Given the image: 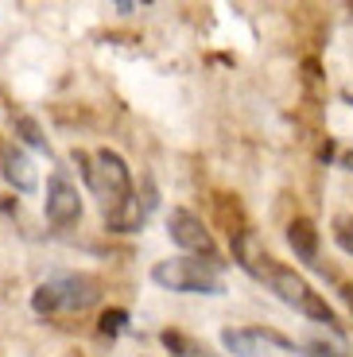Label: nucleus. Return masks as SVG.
<instances>
[{"label":"nucleus","instance_id":"2","mask_svg":"<svg viewBox=\"0 0 353 357\" xmlns=\"http://www.w3.org/2000/svg\"><path fill=\"white\" fill-rule=\"evenodd\" d=\"M260 284H268V291L280 299V303H287V307H295L299 314H307L310 322H322L326 331H334L338 338H342V322H338V314H334V307L322 299V295L310 287V280L303 276V272H295V268H287V264H280L276 260L272 268L264 272V280Z\"/></svg>","mask_w":353,"mask_h":357},{"label":"nucleus","instance_id":"10","mask_svg":"<svg viewBox=\"0 0 353 357\" xmlns=\"http://www.w3.org/2000/svg\"><path fill=\"white\" fill-rule=\"evenodd\" d=\"M283 237H287V249L295 252V260H303V264H318V245H322V233H318V225L310 222V218H292L287 222V229H283Z\"/></svg>","mask_w":353,"mask_h":357},{"label":"nucleus","instance_id":"7","mask_svg":"<svg viewBox=\"0 0 353 357\" xmlns=\"http://www.w3.org/2000/svg\"><path fill=\"white\" fill-rule=\"evenodd\" d=\"M43 214L54 229H70V225L82 222V190L74 187V178L66 171H51L47 175Z\"/></svg>","mask_w":353,"mask_h":357},{"label":"nucleus","instance_id":"1","mask_svg":"<svg viewBox=\"0 0 353 357\" xmlns=\"http://www.w3.org/2000/svg\"><path fill=\"white\" fill-rule=\"evenodd\" d=\"M225 268H230V260H198L179 252L151 268V284L179 295H225V284H221Z\"/></svg>","mask_w":353,"mask_h":357},{"label":"nucleus","instance_id":"15","mask_svg":"<svg viewBox=\"0 0 353 357\" xmlns=\"http://www.w3.org/2000/svg\"><path fill=\"white\" fill-rule=\"evenodd\" d=\"M330 229H334V241H338V249H342L345 257H353V214H334V222H330Z\"/></svg>","mask_w":353,"mask_h":357},{"label":"nucleus","instance_id":"17","mask_svg":"<svg viewBox=\"0 0 353 357\" xmlns=\"http://www.w3.org/2000/svg\"><path fill=\"white\" fill-rule=\"evenodd\" d=\"M342 167L353 175V148H350V152H342Z\"/></svg>","mask_w":353,"mask_h":357},{"label":"nucleus","instance_id":"3","mask_svg":"<svg viewBox=\"0 0 353 357\" xmlns=\"http://www.w3.org/2000/svg\"><path fill=\"white\" fill-rule=\"evenodd\" d=\"M89 183L86 187L98 195L101 210H117V206H124L128 198L136 195L133 187V171H128V163H124L121 152H113V148H98V152L89 155Z\"/></svg>","mask_w":353,"mask_h":357},{"label":"nucleus","instance_id":"6","mask_svg":"<svg viewBox=\"0 0 353 357\" xmlns=\"http://www.w3.org/2000/svg\"><path fill=\"white\" fill-rule=\"evenodd\" d=\"M221 346L233 357H268L272 349H283V354L295 349L299 354V346L287 334L272 331V326H225L221 331Z\"/></svg>","mask_w":353,"mask_h":357},{"label":"nucleus","instance_id":"18","mask_svg":"<svg viewBox=\"0 0 353 357\" xmlns=\"http://www.w3.org/2000/svg\"><path fill=\"white\" fill-rule=\"evenodd\" d=\"M0 155H4V140H0Z\"/></svg>","mask_w":353,"mask_h":357},{"label":"nucleus","instance_id":"5","mask_svg":"<svg viewBox=\"0 0 353 357\" xmlns=\"http://www.w3.org/2000/svg\"><path fill=\"white\" fill-rule=\"evenodd\" d=\"M47 291L54 299V314L59 311H89L101 303V280L93 272H62V276L43 280Z\"/></svg>","mask_w":353,"mask_h":357},{"label":"nucleus","instance_id":"8","mask_svg":"<svg viewBox=\"0 0 353 357\" xmlns=\"http://www.w3.org/2000/svg\"><path fill=\"white\" fill-rule=\"evenodd\" d=\"M230 245H233V264H237L241 272H248L253 280H264V272L276 264V257L268 252L264 237H260L253 225H245L241 233H233Z\"/></svg>","mask_w":353,"mask_h":357},{"label":"nucleus","instance_id":"12","mask_svg":"<svg viewBox=\"0 0 353 357\" xmlns=\"http://www.w3.org/2000/svg\"><path fill=\"white\" fill-rule=\"evenodd\" d=\"M12 132H16L20 144H27V148H36V152H51V144H47L43 128H39L36 116H12Z\"/></svg>","mask_w":353,"mask_h":357},{"label":"nucleus","instance_id":"4","mask_svg":"<svg viewBox=\"0 0 353 357\" xmlns=\"http://www.w3.org/2000/svg\"><path fill=\"white\" fill-rule=\"evenodd\" d=\"M167 237H171V245H175V249H183V257L221 260L210 225H206L195 210H186V206H175V210L167 214Z\"/></svg>","mask_w":353,"mask_h":357},{"label":"nucleus","instance_id":"9","mask_svg":"<svg viewBox=\"0 0 353 357\" xmlns=\"http://www.w3.org/2000/svg\"><path fill=\"white\" fill-rule=\"evenodd\" d=\"M0 175L16 195H36L39 190V171L31 163V155L20 148V144H4V155H0Z\"/></svg>","mask_w":353,"mask_h":357},{"label":"nucleus","instance_id":"14","mask_svg":"<svg viewBox=\"0 0 353 357\" xmlns=\"http://www.w3.org/2000/svg\"><path fill=\"white\" fill-rule=\"evenodd\" d=\"M98 331H101V338H121L128 331V311L124 307H105L98 319Z\"/></svg>","mask_w":353,"mask_h":357},{"label":"nucleus","instance_id":"13","mask_svg":"<svg viewBox=\"0 0 353 357\" xmlns=\"http://www.w3.org/2000/svg\"><path fill=\"white\" fill-rule=\"evenodd\" d=\"M159 346L175 357H202V346H198L195 338H186L183 331H163L159 334Z\"/></svg>","mask_w":353,"mask_h":357},{"label":"nucleus","instance_id":"11","mask_svg":"<svg viewBox=\"0 0 353 357\" xmlns=\"http://www.w3.org/2000/svg\"><path fill=\"white\" fill-rule=\"evenodd\" d=\"M144 218H148V206H140V198L133 195L124 206H117V210L105 214V229L109 233H140Z\"/></svg>","mask_w":353,"mask_h":357},{"label":"nucleus","instance_id":"16","mask_svg":"<svg viewBox=\"0 0 353 357\" xmlns=\"http://www.w3.org/2000/svg\"><path fill=\"white\" fill-rule=\"evenodd\" d=\"M338 295H342V303L350 307V314H353V284H338Z\"/></svg>","mask_w":353,"mask_h":357}]
</instances>
